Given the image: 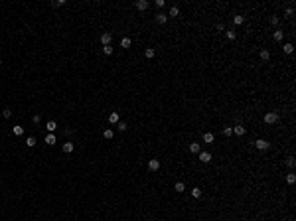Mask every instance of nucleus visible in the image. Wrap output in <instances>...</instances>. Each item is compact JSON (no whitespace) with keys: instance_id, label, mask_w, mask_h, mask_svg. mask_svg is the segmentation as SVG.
Wrapping results in <instances>:
<instances>
[{"instance_id":"obj_2","label":"nucleus","mask_w":296,"mask_h":221,"mask_svg":"<svg viewBox=\"0 0 296 221\" xmlns=\"http://www.w3.org/2000/svg\"><path fill=\"white\" fill-rule=\"evenodd\" d=\"M253 144H255V148H257V150H268V148H271V142L265 140V138H259V140H255Z\"/></svg>"},{"instance_id":"obj_36","label":"nucleus","mask_w":296,"mask_h":221,"mask_svg":"<svg viewBox=\"0 0 296 221\" xmlns=\"http://www.w3.org/2000/svg\"><path fill=\"white\" fill-rule=\"evenodd\" d=\"M284 14H286V18H290V16L294 14V8H292V6H290V8H286V12H284Z\"/></svg>"},{"instance_id":"obj_28","label":"nucleus","mask_w":296,"mask_h":221,"mask_svg":"<svg viewBox=\"0 0 296 221\" xmlns=\"http://www.w3.org/2000/svg\"><path fill=\"white\" fill-rule=\"evenodd\" d=\"M117 128H118L121 132H124V130H127V122H124V121H118V122H117Z\"/></svg>"},{"instance_id":"obj_17","label":"nucleus","mask_w":296,"mask_h":221,"mask_svg":"<svg viewBox=\"0 0 296 221\" xmlns=\"http://www.w3.org/2000/svg\"><path fill=\"white\" fill-rule=\"evenodd\" d=\"M130 46H132V40H130V38H122V40H121V47H124V49H128Z\"/></svg>"},{"instance_id":"obj_18","label":"nucleus","mask_w":296,"mask_h":221,"mask_svg":"<svg viewBox=\"0 0 296 221\" xmlns=\"http://www.w3.org/2000/svg\"><path fill=\"white\" fill-rule=\"evenodd\" d=\"M144 55L148 57V59H152V57L156 55V49H154V47H146V49H144Z\"/></svg>"},{"instance_id":"obj_11","label":"nucleus","mask_w":296,"mask_h":221,"mask_svg":"<svg viewBox=\"0 0 296 221\" xmlns=\"http://www.w3.org/2000/svg\"><path fill=\"white\" fill-rule=\"evenodd\" d=\"M73 150H75V144H73V142H63V152H65V154H71Z\"/></svg>"},{"instance_id":"obj_16","label":"nucleus","mask_w":296,"mask_h":221,"mask_svg":"<svg viewBox=\"0 0 296 221\" xmlns=\"http://www.w3.org/2000/svg\"><path fill=\"white\" fill-rule=\"evenodd\" d=\"M273 38L277 40V42H282V40H284V32H282V30H274Z\"/></svg>"},{"instance_id":"obj_19","label":"nucleus","mask_w":296,"mask_h":221,"mask_svg":"<svg viewBox=\"0 0 296 221\" xmlns=\"http://www.w3.org/2000/svg\"><path fill=\"white\" fill-rule=\"evenodd\" d=\"M225 36H227V40H231V42L237 40V32L235 30H225Z\"/></svg>"},{"instance_id":"obj_20","label":"nucleus","mask_w":296,"mask_h":221,"mask_svg":"<svg viewBox=\"0 0 296 221\" xmlns=\"http://www.w3.org/2000/svg\"><path fill=\"white\" fill-rule=\"evenodd\" d=\"M282 49H284V53H288V55H290V53L294 52V46H292L290 42H286V43H284V46H282Z\"/></svg>"},{"instance_id":"obj_39","label":"nucleus","mask_w":296,"mask_h":221,"mask_svg":"<svg viewBox=\"0 0 296 221\" xmlns=\"http://www.w3.org/2000/svg\"><path fill=\"white\" fill-rule=\"evenodd\" d=\"M225 24H217V32H225Z\"/></svg>"},{"instance_id":"obj_10","label":"nucleus","mask_w":296,"mask_h":221,"mask_svg":"<svg viewBox=\"0 0 296 221\" xmlns=\"http://www.w3.org/2000/svg\"><path fill=\"white\" fill-rule=\"evenodd\" d=\"M156 22L158 24H166L168 22V14H166V12H158V14H156Z\"/></svg>"},{"instance_id":"obj_33","label":"nucleus","mask_w":296,"mask_h":221,"mask_svg":"<svg viewBox=\"0 0 296 221\" xmlns=\"http://www.w3.org/2000/svg\"><path fill=\"white\" fill-rule=\"evenodd\" d=\"M2 117H4V118H10V117H12V111H10V109H4V111H2Z\"/></svg>"},{"instance_id":"obj_23","label":"nucleus","mask_w":296,"mask_h":221,"mask_svg":"<svg viewBox=\"0 0 296 221\" xmlns=\"http://www.w3.org/2000/svg\"><path fill=\"white\" fill-rule=\"evenodd\" d=\"M46 127H47V132H53V130L57 128V122H55V121H47Z\"/></svg>"},{"instance_id":"obj_34","label":"nucleus","mask_w":296,"mask_h":221,"mask_svg":"<svg viewBox=\"0 0 296 221\" xmlns=\"http://www.w3.org/2000/svg\"><path fill=\"white\" fill-rule=\"evenodd\" d=\"M164 4H166L164 0H154V6H156V8H164Z\"/></svg>"},{"instance_id":"obj_21","label":"nucleus","mask_w":296,"mask_h":221,"mask_svg":"<svg viewBox=\"0 0 296 221\" xmlns=\"http://www.w3.org/2000/svg\"><path fill=\"white\" fill-rule=\"evenodd\" d=\"M12 132H14L16 136H22V134H24V127H20V124H16V127H12Z\"/></svg>"},{"instance_id":"obj_22","label":"nucleus","mask_w":296,"mask_h":221,"mask_svg":"<svg viewBox=\"0 0 296 221\" xmlns=\"http://www.w3.org/2000/svg\"><path fill=\"white\" fill-rule=\"evenodd\" d=\"M36 142H38V140H36V136H28V138H26V146H28V148H34Z\"/></svg>"},{"instance_id":"obj_35","label":"nucleus","mask_w":296,"mask_h":221,"mask_svg":"<svg viewBox=\"0 0 296 221\" xmlns=\"http://www.w3.org/2000/svg\"><path fill=\"white\" fill-rule=\"evenodd\" d=\"M53 6H55V8H59V6H65V0H55V2H53Z\"/></svg>"},{"instance_id":"obj_32","label":"nucleus","mask_w":296,"mask_h":221,"mask_svg":"<svg viewBox=\"0 0 296 221\" xmlns=\"http://www.w3.org/2000/svg\"><path fill=\"white\" fill-rule=\"evenodd\" d=\"M286 182H288V184L292 186V184L296 182V176H294V174H288V176H286Z\"/></svg>"},{"instance_id":"obj_13","label":"nucleus","mask_w":296,"mask_h":221,"mask_svg":"<svg viewBox=\"0 0 296 221\" xmlns=\"http://www.w3.org/2000/svg\"><path fill=\"white\" fill-rule=\"evenodd\" d=\"M213 140H215L213 132H203V142H205V144H211Z\"/></svg>"},{"instance_id":"obj_3","label":"nucleus","mask_w":296,"mask_h":221,"mask_svg":"<svg viewBox=\"0 0 296 221\" xmlns=\"http://www.w3.org/2000/svg\"><path fill=\"white\" fill-rule=\"evenodd\" d=\"M233 134H235V136H245V134H247V127H245V124H235V127H233Z\"/></svg>"},{"instance_id":"obj_38","label":"nucleus","mask_w":296,"mask_h":221,"mask_svg":"<svg viewBox=\"0 0 296 221\" xmlns=\"http://www.w3.org/2000/svg\"><path fill=\"white\" fill-rule=\"evenodd\" d=\"M32 121H34V124H38V122L42 121V117H40V115H34V117H32Z\"/></svg>"},{"instance_id":"obj_15","label":"nucleus","mask_w":296,"mask_h":221,"mask_svg":"<svg viewBox=\"0 0 296 221\" xmlns=\"http://www.w3.org/2000/svg\"><path fill=\"white\" fill-rule=\"evenodd\" d=\"M174 190L178 193H184V192H186V184H184V182H176L174 184Z\"/></svg>"},{"instance_id":"obj_9","label":"nucleus","mask_w":296,"mask_h":221,"mask_svg":"<svg viewBox=\"0 0 296 221\" xmlns=\"http://www.w3.org/2000/svg\"><path fill=\"white\" fill-rule=\"evenodd\" d=\"M57 142V138H55V134H53V132H47L46 134V144H49V146H53Z\"/></svg>"},{"instance_id":"obj_6","label":"nucleus","mask_w":296,"mask_h":221,"mask_svg":"<svg viewBox=\"0 0 296 221\" xmlns=\"http://www.w3.org/2000/svg\"><path fill=\"white\" fill-rule=\"evenodd\" d=\"M148 170H150V172H158L160 170V160L158 158H150V160H148Z\"/></svg>"},{"instance_id":"obj_29","label":"nucleus","mask_w":296,"mask_h":221,"mask_svg":"<svg viewBox=\"0 0 296 221\" xmlns=\"http://www.w3.org/2000/svg\"><path fill=\"white\" fill-rule=\"evenodd\" d=\"M286 166H288V168H294V166H296V160H294V156H288V160H286Z\"/></svg>"},{"instance_id":"obj_14","label":"nucleus","mask_w":296,"mask_h":221,"mask_svg":"<svg viewBox=\"0 0 296 221\" xmlns=\"http://www.w3.org/2000/svg\"><path fill=\"white\" fill-rule=\"evenodd\" d=\"M172 16V18H176V16H180V8L178 6H170V10H168V18Z\"/></svg>"},{"instance_id":"obj_1","label":"nucleus","mask_w":296,"mask_h":221,"mask_svg":"<svg viewBox=\"0 0 296 221\" xmlns=\"http://www.w3.org/2000/svg\"><path fill=\"white\" fill-rule=\"evenodd\" d=\"M263 121H265V124H277L278 122V113L277 111H268V113L263 117Z\"/></svg>"},{"instance_id":"obj_37","label":"nucleus","mask_w":296,"mask_h":221,"mask_svg":"<svg viewBox=\"0 0 296 221\" xmlns=\"http://www.w3.org/2000/svg\"><path fill=\"white\" fill-rule=\"evenodd\" d=\"M278 22H280L278 16H273V18H271V24H273V26H278Z\"/></svg>"},{"instance_id":"obj_30","label":"nucleus","mask_w":296,"mask_h":221,"mask_svg":"<svg viewBox=\"0 0 296 221\" xmlns=\"http://www.w3.org/2000/svg\"><path fill=\"white\" fill-rule=\"evenodd\" d=\"M103 53L105 55H111L113 53V46H103Z\"/></svg>"},{"instance_id":"obj_4","label":"nucleus","mask_w":296,"mask_h":221,"mask_svg":"<svg viewBox=\"0 0 296 221\" xmlns=\"http://www.w3.org/2000/svg\"><path fill=\"white\" fill-rule=\"evenodd\" d=\"M211 158H213V156H211V152H199V154H197V160H199V162H203V164H207V162H211Z\"/></svg>"},{"instance_id":"obj_27","label":"nucleus","mask_w":296,"mask_h":221,"mask_svg":"<svg viewBox=\"0 0 296 221\" xmlns=\"http://www.w3.org/2000/svg\"><path fill=\"white\" fill-rule=\"evenodd\" d=\"M103 136H105V138H107V140H111V138H113V136H115V130H113V128H107V130H105V132H103Z\"/></svg>"},{"instance_id":"obj_25","label":"nucleus","mask_w":296,"mask_h":221,"mask_svg":"<svg viewBox=\"0 0 296 221\" xmlns=\"http://www.w3.org/2000/svg\"><path fill=\"white\" fill-rule=\"evenodd\" d=\"M261 59L268 61V59H271V52H268V49H261Z\"/></svg>"},{"instance_id":"obj_7","label":"nucleus","mask_w":296,"mask_h":221,"mask_svg":"<svg viewBox=\"0 0 296 221\" xmlns=\"http://www.w3.org/2000/svg\"><path fill=\"white\" fill-rule=\"evenodd\" d=\"M136 10H140V12H144L146 8H148V6H150V2H148V0H136Z\"/></svg>"},{"instance_id":"obj_8","label":"nucleus","mask_w":296,"mask_h":221,"mask_svg":"<svg viewBox=\"0 0 296 221\" xmlns=\"http://www.w3.org/2000/svg\"><path fill=\"white\" fill-rule=\"evenodd\" d=\"M118 121H121V115H118L117 111H113V113L109 115V122H111V124H117Z\"/></svg>"},{"instance_id":"obj_5","label":"nucleus","mask_w":296,"mask_h":221,"mask_svg":"<svg viewBox=\"0 0 296 221\" xmlns=\"http://www.w3.org/2000/svg\"><path fill=\"white\" fill-rule=\"evenodd\" d=\"M111 42H113V34L111 32H103L101 34V43H103V46H111Z\"/></svg>"},{"instance_id":"obj_40","label":"nucleus","mask_w":296,"mask_h":221,"mask_svg":"<svg viewBox=\"0 0 296 221\" xmlns=\"http://www.w3.org/2000/svg\"><path fill=\"white\" fill-rule=\"evenodd\" d=\"M0 65H2V59H0Z\"/></svg>"},{"instance_id":"obj_31","label":"nucleus","mask_w":296,"mask_h":221,"mask_svg":"<svg viewBox=\"0 0 296 221\" xmlns=\"http://www.w3.org/2000/svg\"><path fill=\"white\" fill-rule=\"evenodd\" d=\"M223 134H225V136H231V134H233V127H225L223 128Z\"/></svg>"},{"instance_id":"obj_12","label":"nucleus","mask_w":296,"mask_h":221,"mask_svg":"<svg viewBox=\"0 0 296 221\" xmlns=\"http://www.w3.org/2000/svg\"><path fill=\"white\" fill-rule=\"evenodd\" d=\"M190 152H192V154H199V152H202L199 142H192V144H190Z\"/></svg>"},{"instance_id":"obj_24","label":"nucleus","mask_w":296,"mask_h":221,"mask_svg":"<svg viewBox=\"0 0 296 221\" xmlns=\"http://www.w3.org/2000/svg\"><path fill=\"white\" fill-rule=\"evenodd\" d=\"M192 198H196V199L202 198V188H192Z\"/></svg>"},{"instance_id":"obj_26","label":"nucleus","mask_w":296,"mask_h":221,"mask_svg":"<svg viewBox=\"0 0 296 221\" xmlns=\"http://www.w3.org/2000/svg\"><path fill=\"white\" fill-rule=\"evenodd\" d=\"M243 22H245V16H239V14L233 16V24H235V26H241Z\"/></svg>"}]
</instances>
